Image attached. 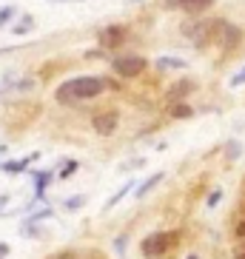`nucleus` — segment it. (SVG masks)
Listing matches in <instances>:
<instances>
[{
  "label": "nucleus",
  "instance_id": "obj_1",
  "mask_svg": "<svg viewBox=\"0 0 245 259\" xmlns=\"http://www.w3.org/2000/svg\"><path fill=\"white\" fill-rule=\"evenodd\" d=\"M108 89V80L106 77H94V74H86V77H71L66 83L57 85V103L63 106H71V103H80V100H92L97 94H103Z\"/></svg>",
  "mask_w": 245,
  "mask_h": 259
},
{
  "label": "nucleus",
  "instance_id": "obj_2",
  "mask_svg": "<svg viewBox=\"0 0 245 259\" xmlns=\"http://www.w3.org/2000/svg\"><path fill=\"white\" fill-rule=\"evenodd\" d=\"M208 40L217 43L225 52H234V49L242 43V29L234 26L231 20H220V17H211V31H208Z\"/></svg>",
  "mask_w": 245,
  "mask_h": 259
},
{
  "label": "nucleus",
  "instance_id": "obj_3",
  "mask_svg": "<svg viewBox=\"0 0 245 259\" xmlns=\"http://www.w3.org/2000/svg\"><path fill=\"white\" fill-rule=\"evenodd\" d=\"M177 236H180L177 231H157V234H148L146 239L140 242V251H143V256H146V259H160L162 253L174 245Z\"/></svg>",
  "mask_w": 245,
  "mask_h": 259
},
{
  "label": "nucleus",
  "instance_id": "obj_4",
  "mask_svg": "<svg viewBox=\"0 0 245 259\" xmlns=\"http://www.w3.org/2000/svg\"><path fill=\"white\" fill-rule=\"evenodd\" d=\"M146 66H148V60H146V57H140V54H120V57H114V60H111L114 74L126 77V80L140 77L143 71H146Z\"/></svg>",
  "mask_w": 245,
  "mask_h": 259
},
{
  "label": "nucleus",
  "instance_id": "obj_5",
  "mask_svg": "<svg viewBox=\"0 0 245 259\" xmlns=\"http://www.w3.org/2000/svg\"><path fill=\"white\" fill-rule=\"evenodd\" d=\"M208 31H211V17H197V20H191V23L183 26V34L191 37L197 49H202L206 43H211V40H208Z\"/></svg>",
  "mask_w": 245,
  "mask_h": 259
},
{
  "label": "nucleus",
  "instance_id": "obj_6",
  "mask_svg": "<svg viewBox=\"0 0 245 259\" xmlns=\"http://www.w3.org/2000/svg\"><path fill=\"white\" fill-rule=\"evenodd\" d=\"M126 37H129L126 26H106V29H100V34H97L103 49H120L123 43H126Z\"/></svg>",
  "mask_w": 245,
  "mask_h": 259
},
{
  "label": "nucleus",
  "instance_id": "obj_7",
  "mask_svg": "<svg viewBox=\"0 0 245 259\" xmlns=\"http://www.w3.org/2000/svg\"><path fill=\"white\" fill-rule=\"evenodd\" d=\"M117 114L114 111H100V114H94V120H92V128L97 131L100 137H111L117 131Z\"/></svg>",
  "mask_w": 245,
  "mask_h": 259
},
{
  "label": "nucleus",
  "instance_id": "obj_8",
  "mask_svg": "<svg viewBox=\"0 0 245 259\" xmlns=\"http://www.w3.org/2000/svg\"><path fill=\"white\" fill-rule=\"evenodd\" d=\"M217 0H166V9H180L185 15H199V12H206L211 9Z\"/></svg>",
  "mask_w": 245,
  "mask_h": 259
},
{
  "label": "nucleus",
  "instance_id": "obj_9",
  "mask_svg": "<svg viewBox=\"0 0 245 259\" xmlns=\"http://www.w3.org/2000/svg\"><path fill=\"white\" fill-rule=\"evenodd\" d=\"M162 177H166V174H160V171H157V174H151V177L146 180V183H140V185H137V191H134V197H137V199H143V197L148 194V191H151V188H157V185L162 183Z\"/></svg>",
  "mask_w": 245,
  "mask_h": 259
},
{
  "label": "nucleus",
  "instance_id": "obj_10",
  "mask_svg": "<svg viewBox=\"0 0 245 259\" xmlns=\"http://www.w3.org/2000/svg\"><path fill=\"white\" fill-rule=\"evenodd\" d=\"M188 92H194L191 80H180V83H177V85H171V89H169V97H171V100H177V97L183 100V97H185V94H188Z\"/></svg>",
  "mask_w": 245,
  "mask_h": 259
},
{
  "label": "nucleus",
  "instance_id": "obj_11",
  "mask_svg": "<svg viewBox=\"0 0 245 259\" xmlns=\"http://www.w3.org/2000/svg\"><path fill=\"white\" fill-rule=\"evenodd\" d=\"M171 117H177V120H188V117H194V108L188 106V103H183V100H180V103H174V106H171Z\"/></svg>",
  "mask_w": 245,
  "mask_h": 259
},
{
  "label": "nucleus",
  "instance_id": "obj_12",
  "mask_svg": "<svg viewBox=\"0 0 245 259\" xmlns=\"http://www.w3.org/2000/svg\"><path fill=\"white\" fill-rule=\"evenodd\" d=\"M157 69H185V60H180V57H157Z\"/></svg>",
  "mask_w": 245,
  "mask_h": 259
},
{
  "label": "nucleus",
  "instance_id": "obj_13",
  "mask_svg": "<svg viewBox=\"0 0 245 259\" xmlns=\"http://www.w3.org/2000/svg\"><path fill=\"white\" fill-rule=\"evenodd\" d=\"M225 154H228V160H239L242 143H239V140H228V143H225Z\"/></svg>",
  "mask_w": 245,
  "mask_h": 259
},
{
  "label": "nucleus",
  "instance_id": "obj_14",
  "mask_svg": "<svg viewBox=\"0 0 245 259\" xmlns=\"http://www.w3.org/2000/svg\"><path fill=\"white\" fill-rule=\"evenodd\" d=\"M131 188H134V183H126V185H123V188H120V191H117L114 197H111V199H108V202H106V211H111V208H114V205H117V202H120V199H123V197H126V194H129V191H131Z\"/></svg>",
  "mask_w": 245,
  "mask_h": 259
},
{
  "label": "nucleus",
  "instance_id": "obj_15",
  "mask_svg": "<svg viewBox=\"0 0 245 259\" xmlns=\"http://www.w3.org/2000/svg\"><path fill=\"white\" fill-rule=\"evenodd\" d=\"M49 183H52V174H49V171H40L37 174V199L43 197V191H46Z\"/></svg>",
  "mask_w": 245,
  "mask_h": 259
},
{
  "label": "nucleus",
  "instance_id": "obj_16",
  "mask_svg": "<svg viewBox=\"0 0 245 259\" xmlns=\"http://www.w3.org/2000/svg\"><path fill=\"white\" fill-rule=\"evenodd\" d=\"M15 15H17V9H15V6H3V9H0V26H9Z\"/></svg>",
  "mask_w": 245,
  "mask_h": 259
},
{
  "label": "nucleus",
  "instance_id": "obj_17",
  "mask_svg": "<svg viewBox=\"0 0 245 259\" xmlns=\"http://www.w3.org/2000/svg\"><path fill=\"white\" fill-rule=\"evenodd\" d=\"M31 26H34V20H31V15H23V20L15 26V34H26V31H31Z\"/></svg>",
  "mask_w": 245,
  "mask_h": 259
},
{
  "label": "nucleus",
  "instance_id": "obj_18",
  "mask_svg": "<svg viewBox=\"0 0 245 259\" xmlns=\"http://www.w3.org/2000/svg\"><path fill=\"white\" fill-rule=\"evenodd\" d=\"M74 171H77V160H69L66 165H63V171H60L57 177H60V180H69V177L74 174Z\"/></svg>",
  "mask_w": 245,
  "mask_h": 259
},
{
  "label": "nucleus",
  "instance_id": "obj_19",
  "mask_svg": "<svg viewBox=\"0 0 245 259\" xmlns=\"http://www.w3.org/2000/svg\"><path fill=\"white\" fill-rule=\"evenodd\" d=\"M83 202H86V197H83V194H77L74 199H69V202H66V211H77Z\"/></svg>",
  "mask_w": 245,
  "mask_h": 259
},
{
  "label": "nucleus",
  "instance_id": "obj_20",
  "mask_svg": "<svg viewBox=\"0 0 245 259\" xmlns=\"http://www.w3.org/2000/svg\"><path fill=\"white\" fill-rule=\"evenodd\" d=\"M220 199H222V191H220V188H214V191H211V194H208L206 205H208V208H214L217 202H220Z\"/></svg>",
  "mask_w": 245,
  "mask_h": 259
},
{
  "label": "nucleus",
  "instance_id": "obj_21",
  "mask_svg": "<svg viewBox=\"0 0 245 259\" xmlns=\"http://www.w3.org/2000/svg\"><path fill=\"white\" fill-rule=\"evenodd\" d=\"M26 162H29V160H17V162H6V165H3V168H6L9 174H15V171H23V168H26Z\"/></svg>",
  "mask_w": 245,
  "mask_h": 259
},
{
  "label": "nucleus",
  "instance_id": "obj_22",
  "mask_svg": "<svg viewBox=\"0 0 245 259\" xmlns=\"http://www.w3.org/2000/svg\"><path fill=\"white\" fill-rule=\"evenodd\" d=\"M242 83H245V66H242V69H239L234 77H231V85H234V89H239Z\"/></svg>",
  "mask_w": 245,
  "mask_h": 259
},
{
  "label": "nucleus",
  "instance_id": "obj_23",
  "mask_svg": "<svg viewBox=\"0 0 245 259\" xmlns=\"http://www.w3.org/2000/svg\"><path fill=\"white\" fill-rule=\"evenodd\" d=\"M31 85H34V80H29V77H26V80H20V83H17L15 89H20V92H29Z\"/></svg>",
  "mask_w": 245,
  "mask_h": 259
},
{
  "label": "nucleus",
  "instance_id": "obj_24",
  "mask_svg": "<svg viewBox=\"0 0 245 259\" xmlns=\"http://www.w3.org/2000/svg\"><path fill=\"white\" fill-rule=\"evenodd\" d=\"M234 234H237L239 239H245V217H242V220L237 222V228H234Z\"/></svg>",
  "mask_w": 245,
  "mask_h": 259
},
{
  "label": "nucleus",
  "instance_id": "obj_25",
  "mask_svg": "<svg viewBox=\"0 0 245 259\" xmlns=\"http://www.w3.org/2000/svg\"><path fill=\"white\" fill-rule=\"evenodd\" d=\"M9 256V242H0V259Z\"/></svg>",
  "mask_w": 245,
  "mask_h": 259
},
{
  "label": "nucleus",
  "instance_id": "obj_26",
  "mask_svg": "<svg viewBox=\"0 0 245 259\" xmlns=\"http://www.w3.org/2000/svg\"><path fill=\"white\" fill-rule=\"evenodd\" d=\"M117 251H126V236H117Z\"/></svg>",
  "mask_w": 245,
  "mask_h": 259
},
{
  "label": "nucleus",
  "instance_id": "obj_27",
  "mask_svg": "<svg viewBox=\"0 0 245 259\" xmlns=\"http://www.w3.org/2000/svg\"><path fill=\"white\" fill-rule=\"evenodd\" d=\"M54 259H74V253H71V251H63V253H57Z\"/></svg>",
  "mask_w": 245,
  "mask_h": 259
},
{
  "label": "nucleus",
  "instance_id": "obj_28",
  "mask_svg": "<svg viewBox=\"0 0 245 259\" xmlns=\"http://www.w3.org/2000/svg\"><path fill=\"white\" fill-rule=\"evenodd\" d=\"M6 205H9V194H0V211H3Z\"/></svg>",
  "mask_w": 245,
  "mask_h": 259
},
{
  "label": "nucleus",
  "instance_id": "obj_29",
  "mask_svg": "<svg viewBox=\"0 0 245 259\" xmlns=\"http://www.w3.org/2000/svg\"><path fill=\"white\" fill-rule=\"evenodd\" d=\"M52 3H74V0H52Z\"/></svg>",
  "mask_w": 245,
  "mask_h": 259
},
{
  "label": "nucleus",
  "instance_id": "obj_30",
  "mask_svg": "<svg viewBox=\"0 0 245 259\" xmlns=\"http://www.w3.org/2000/svg\"><path fill=\"white\" fill-rule=\"evenodd\" d=\"M234 259H245V251H242V253H237V256H234Z\"/></svg>",
  "mask_w": 245,
  "mask_h": 259
},
{
  "label": "nucleus",
  "instance_id": "obj_31",
  "mask_svg": "<svg viewBox=\"0 0 245 259\" xmlns=\"http://www.w3.org/2000/svg\"><path fill=\"white\" fill-rule=\"evenodd\" d=\"M188 259H199V256H197V253H188Z\"/></svg>",
  "mask_w": 245,
  "mask_h": 259
},
{
  "label": "nucleus",
  "instance_id": "obj_32",
  "mask_svg": "<svg viewBox=\"0 0 245 259\" xmlns=\"http://www.w3.org/2000/svg\"><path fill=\"white\" fill-rule=\"evenodd\" d=\"M129 3H134V0H129Z\"/></svg>",
  "mask_w": 245,
  "mask_h": 259
},
{
  "label": "nucleus",
  "instance_id": "obj_33",
  "mask_svg": "<svg viewBox=\"0 0 245 259\" xmlns=\"http://www.w3.org/2000/svg\"><path fill=\"white\" fill-rule=\"evenodd\" d=\"M242 245H245V239H242Z\"/></svg>",
  "mask_w": 245,
  "mask_h": 259
}]
</instances>
